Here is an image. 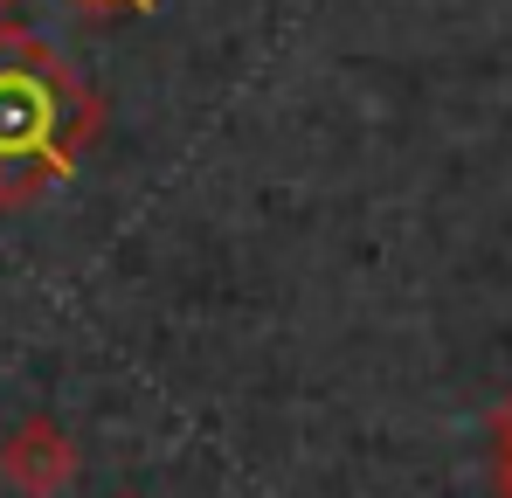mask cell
<instances>
[{
  "label": "cell",
  "instance_id": "obj_1",
  "mask_svg": "<svg viewBox=\"0 0 512 498\" xmlns=\"http://www.w3.org/2000/svg\"><path fill=\"white\" fill-rule=\"evenodd\" d=\"M0 485L14 498H56L77 485V436L56 415H21L0 436Z\"/></svg>",
  "mask_w": 512,
  "mask_h": 498
},
{
  "label": "cell",
  "instance_id": "obj_3",
  "mask_svg": "<svg viewBox=\"0 0 512 498\" xmlns=\"http://www.w3.org/2000/svg\"><path fill=\"white\" fill-rule=\"evenodd\" d=\"M118 498H139V492H118Z\"/></svg>",
  "mask_w": 512,
  "mask_h": 498
},
{
  "label": "cell",
  "instance_id": "obj_2",
  "mask_svg": "<svg viewBox=\"0 0 512 498\" xmlns=\"http://www.w3.org/2000/svg\"><path fill=\"white\" fill-rule=\"evenodd\" d=\"M14 7H21V0H0V21H7V14H14Z\"/></svg>",
  "mask_w": 512,
  "mask_h": 498
},
{
  "label": "cell",
  "instance_id": "obj_4",
  "mask_svg": "<svg viewBox=\"0 0 512 498\" xmlns=\"http://www.w3.org/2000/svg\"><path fill=\"white\" fill-rule=\"evenodd\" d=\"M132 7H139V0H132Z\"/></svg>",
  "mask_w": 512,
  "mask_h": 498
}]
</instances>
